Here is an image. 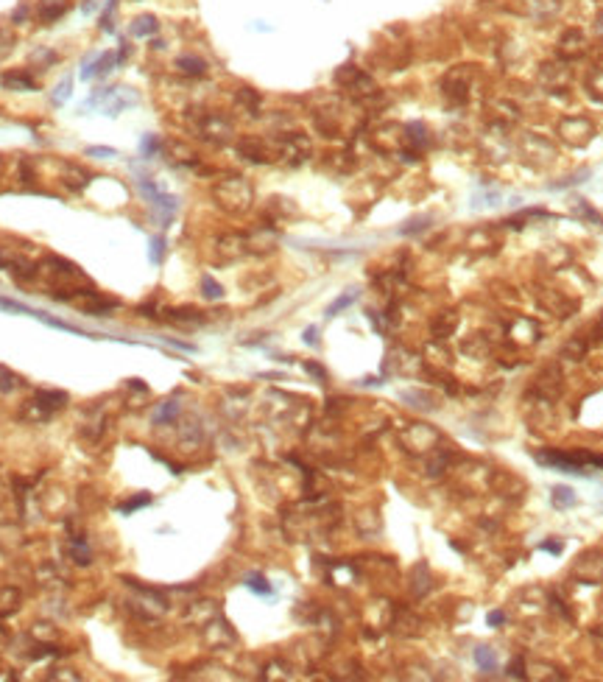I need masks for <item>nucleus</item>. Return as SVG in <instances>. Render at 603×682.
<instances>
[{
  "mask_svg": "<svg viewBox=\"0 0 603 682\" xmlns=\"http://www.w3.org/2000/svg\"><path fill=\"white\" fill-rule=\"evenodd\" d=\"M445 92L450 95V101H455V104L469 98V81L464 78V71H452L450 76L445 78Z\"/></svg>",
  "mask_w": 603,
  "mask_h": 682,
  "instance_id": "1a4fd4ad",
  "label": "nucleus"
},
{
  "mask_svg": "<svg viewBox=\"0 0 603 682\" xmlns=\"http://www.w3.org/2000/svg\"><path fill=\"white\" fill-rule=\"evenodd\" d=\"M335 81H338L341 87H347L349 92H355V95H369V92H375V81L366 76V73H361L358 68H352V65L341 68V71L335 73Z\"/></svg>",
  "mask_w": 603,
  "mask_h": 682,
  "instance_id": "7ed1b4c3",
  "label": "nucleus"
},
{
  "mask_svg": "<svg viewBox=\"0 0 603 682\" xmlns=\"http://www.w3.org/2000/svg\"><path fill=\"white\" fill-rule=\"evenodd\" d=\"M475 663H478L480 671H495V669H497L495 649H489V646H478V649H475Z\"/></svg>",
  "mask_w": 603,
  "mask_h": 682,
  "instance_id": "a211bd4d",
  "label": "nucleus"
},
{
  "mask_svg": "<svg viewBox=\"0 0 603 682\" xmlns=\"http://www.w3.org/2000/svg\"><path fill=\"white\" fill-rule=\"evenodd\" d=\"M173 414H176V403H173V400H168V403H165V406H162V408L154 414V420H156V422H165V420H170Z\"/></svg>",
  "mask_w": 603,
  "mask_h": 682,
  "instance_id": "bb28decb",
  "label": "nucleus"
},
{
  "mask_svg": "<svg viewBox=\"0 0 603 682\" xmlns=\"http://www.w3.org/2000/svg\"><path fill=\"white\" fill-rule=\"evenodd\" d=\"M65 0H42L39 6H37V17H39V23H45V25H51L54 20H59L62 14H65Z\"/></svg>",
  "mask_w": 603,
  "mask_h": 682,
  "instance_id": "9b49d317",
  "label": "nucleus"
},
{
  "mask_svg": "<svg viewBox=\"0 0 603 682\" xmlns=\"http://www.w3.org/2000/svg\"><path fill=\"white\" fill-rule=\"evenodd\" d=\"M556 51H559L561 59H578V56H584V51H587V37H584V31H578V28H567V31L559 37Z\"/></svg>",
  "mask_w": 603,
  "mask_h": 682,
  "instance_id": "20e7f679",
  "label": "nucleus"
},
{
  "mask_svg": "<svg viewBox=\"0 0 603 682\" xmlns=\"http://www.w3.org/2000/svg\"><path fill=\"white\" fill-rule=\"evenodd\" d=\"M176 68H179L182 73H190V76H204V73H207V62L199 59V56H190V54L179 56V59H176Z\"/></svg>",
  "mask_w": 603,
  "mask_h": 682,
  "instance_id": "2eb2a0df",
  "label": "nucleus"
},
{
  "mask_svg": "<svg viewBox=\"0 0 603 682\" xmlns=\"http://www.w3.org/2000/svg\"><path fill=\"white\" fill-rule=\"evenodd\" d=\"M509 677H520V680L526 677V671H523V660H514V663H511V669H509Z\"/></svg>",
  "mask_w": 603,
  "mask_h": 682,
  "instance_id": "473e14b6",
  "label": "nucleus"
},
{
  "mask_svg": "<svg viewBox=\"0 0 603 682\" xmlns=\"http://www.w3.org/2000/svg\"><path fill=\"white\" fill-rule=\"evenodd\" d=\"M486 621H489V626H503L506 623V612L503 609H495V612L486 615Z\"/></svg>",
  "mask_w": 603,
  "mask_h": 682,
  "instance_id": "c756f323",
  "label": "nucleus"
},
{
  "mask_svg": "<svg viewBox=\"0 0 603 682\" xmlns=\"http://www.w3.org/2000/svg\"><path fill=\"white\" fill-rule=\"evenodd\" d=\"M251 185L246 182V179H240V176H232V179H224V182H218V188H216V199H218V205L224 207V210H229V213H243V210H249V205H251Z\"/></svg>",
  "mask_w": 603,
  "mask_h": 682,
  "instance_id": "f257e3e1",
  "label": "nucleus"
},
{
  "mask_svg": "<svg viewBox=\"0 0 603 682\" xmlns=\"http://www.w3.org/2000/svg\"><path fill=\"white\" fill-rule=\"evenodd\" d=\"M304 372H310L313 378H318V380H324V378H327V375H324V370H321L318 364H310V361L304 364Z\"/></svg>",
  "mask_w": 603,
  "mask_h": 682,
  "instance_id": "2f4dec72",
  "label": "nucleus"
},
{
  "mask_svg": "<svg viewBox=\"0 0 603 682\" xmlns=\"http://www.w3.org/2000/svg\"><path fill=\"white\" fill-rule=\"evenodd\" d=\"M70 90H73V81H70V78H62V81H59V87L54 90V104H56V106H59V104H65V101L70 98Z\"/></svg>",
  "mask_w": 603,
  "mask_h": 682,
  "instance_id": "5701e85b",
  "label": "nucleus"
},
{
  "mask_svg": "<svg viewBox=\"0 0 603 682\" xmlns=\"http://www.w3.org/2000/svg\"><path fill=\"white\" fill-rule=\"evenodd\" d=\"M0 84L8 90H34V78L28 76V73H23V71H11V73H3L0 76Z\"/></svg>",
  "mask_w": 603,
  "mask_h": 682,
  "instance_id": "4468645a",
  "label": "nucleus"
},
{
  "mask_svg": "<svg viewBox=\"0 0 603 682\" xmlns=\"http://www.w3.org/2000/svg\"><path fill=\"white\" fill-rule=\"evenodd\" d=\"M304 344L307 347H318V330L316 327H307L304 330Z\"/></svg>",
  "mask_w": 603,
  "mask_h": 682,
  "instance_id": "7c9ffc66",
  "label": "nucleus"
},
{
  "mask_svg": "<svg viewBox=\"0 0 603 682\" xmlns=\"http://www.w3.org/2000/svg\"><path fill=\"white\" fill-rule=\"evenodd\" d=\"M237 152L243 154L246 159H251V162H268L271 159V149H268V143H263V140H257V138H249V140H243L240 146H237Z\"/></svg>",
  "mask_w": 603,
  "mask_h": 682,
  "instance_id": "9d476101",
  "label": "nucleus"
},
{
  "mask_svg": "<svg viewBox=\"0 0 603 682\" xmlns=\"http://www.w3.org/2000/svg\"><path fill=\"white\" fill-rule=\"evenodd\" d=\"M81 8H84V14H92V11H95V0H87Z\"/></svg>",
  "mask_w": 603,
  "mask_h": 682,
  "instance_id": "c9c22d12",
  "label": "nucleus"
},
{
  "mask_svg": "<svg viewBox=\"0 0 603 682\" xmlns=\"http://www.w3.org/2000/svg\"><path fill=\"white\" fill-rule=\"evenodd\" d=\"M592 635H595V640H598V643H601V646H603V626H598V629H595Z\"/></svg>",
  "mask_w": 603,
  "mask_h": 682,
  "instance_id": "e433bc0d",
  "label": "nucleus"
},
{
  "mask_svg": "<svg viewBox=\"0 0 603 682\" xmlns=\"http://www.w3.org/2000/svg\"><path fill=\"white\" fill-rule=\"evenodd\" d=\"M280 154L288 157L291 162H302V159L310 154V140L302 138V135H291V138H285V140L280 143Z\"/></svg>",
  "mask_w": 603,
  "mask_h": 682,
  "instance_id": "0eeeda50",
  "label": "nucleus"
},
{
  "mask_svg": "<svg viewBox=\"0 0 603 682\" xmlns=\"http://www.w3.org/2000/svg\"><path fill=\"white\" fill-rule=\"evenodd\" d=\"M455 327H458V313L455 310H442L436 316V322H433V336L436 339H447V336L455 333Z\"/></svg>",
  "mask_w": 603,
  "mask_h": 682,
  "instance_id": "f8f14e48",
  "label": "nucleus"
},
{
  "mask_svg": "<svg viewBox=\"0 0 603 682\" xmlns=\"http://www.w3.org/2000/svg\"><path fill=\"white\" fill-rule=\"evenodd\" d=\"M87 154H89V157H98V159H112V157H118L115 149H104V146H89Z\"/></svg>",
  "mask_w": 603,
  "mask_h": 682,
  "instance_id": "c85d7f7f",
  "label": "nucleus"
},
{
  "mask_svg": "<svg viewBox=\"0 0 603 682\" xmlns=\"http://www.w3.org/2000/svg\"><path fill=\"white\" fill-rule=\"evenodd\" d=\"M156 149H159V140H156L154 135H146V138H143V143H140V152H143V157L156 154Z\"/></svg>",
  "mask_w": 603,
  "mask_h": 682,
  "instance_id": "cd10ccee",
  "label": "nucleus"
},
{
  "mask_svg": "<svg viewBox=\"0 0 603 682\" xmlns=\"http://www.w3.org/2000/svg\"><path fill=\"white\" fill-rule=\"evenodd\" d=\"M159 31V23H156V17H151V14H143V17H137L135 23H132V37H151V34H156Z\"/></svg>",
  "mask_w": 603,
  "mask_h": 682,
  "instance_id": "f3484780",
  "label": "nucleus"
},
{
  "mask_svg": "<svg viewBox=\"0 0 603 682\" xmlns=\"http://www.w3.org/2000/svg\"><path fill=\"white\" fill-rule=\"evenodd\" d=\"M587 87H590V95L603 101V71H592L587 78Z\"/></svg>",
  "mask_w": 603,
  "mask_h": 682,
  "instance_id": "412c9836",
  "label": "nucleus"
},
{
  "mask_svg": "<svg viewBox=\"0 0 603 682\" xmlns=\"http://www.w3.org/2000/svg\"><path fill=\"white\" fill-rule=\"evenodd\" d=\"M592 135H595V129H592V123H590L587 118H564V121L559 123V138H561L567 146H573V149L587 146V143L592 140Z\"/></svg>",
  "mask_w": 603,
  "mask_h": 682,
  "instance_id": "f03ea898",
  "label": "nucleus"
},
{
  "mask_svg": "<svg viewBox=\"0 0 603 682\" xmlns=\"http://www.w3.org/2000/svg\"><path fill=\"white\" fill-rule=\"evenodd\" d=\"M246 587L249 590H254V593H260V596H268L271 593V585L260 576V573H251V576H246Z\"/></svg>",
  "mask_w": 603,
  "mask_h": 682,
  "instance_id": "aec40b11",
  "label": "nucleus"
},
{
  "mask_svg": "<svg viewBox=\"0 0 603 682\" xmlns=\"http://www.w3.org/2000/svg\"><path fill=\"white\" fill-rule=\"evenodd\" d=\"M162 255H165V238L156 235V238H151V249H149L151 263H162Z\"/></svg>",
  "mask_w": 603,
  "mask_h": 682,
  "instance_id": "b1692460",
  "label": "nucleus"
},
{
  "mask_svg": "<svg viewBox=\"0 0 603 682\" xmlns=\"http://www.w3.org/2000/svg\"><path fill=\"white\" fill-rule=\"evenodd\" d=\"M576 210H578V216H584V219H590V221H595V224H603V219L587 205V202H581V199H576Z\"/></svg>",
  "mask_w": 603,
  "mask_h": 682,
  "instance_id": "393cba45",
  "label": "nucleus"
},
{
  "mask_svg": "<svg viewBox=\"0 0 603 682\" xmlns=\"http://www.w3.org/2000/svg\"><path fill=\"white\" fill-rule=\"evenodd\" d=\"M561 3L564 0H517V8L530 20H550L561 11Z\"/></svg>",
  "mask_w": 603,
  "mask_h": 682,
  "instance_id": "39448f33",
  "label": "nucleus"
},
{
  "mask_svg": "<svg viewBox=\"0 0 603 682\" xmlns=\"http://www.w3.org/2000/svg\"><path fill=\"white\" fill-rule=\"evenodd\" d=\"M39 397H42V400H45V397H48V394H45V391H42V394H39ZM54 400H68V397H65V394H62V391H54ZM45 406H54V408H59V403H45Z\"/></svg>",
  "mask_w": 603,
  "mask_h": 682,
  "instance_id": "f704fd0d",
  "label": "nucleus"
},
{
  "mask_svg": "<svg viewBox=\"0 0 603 682\" xmlns=\"http://www.w3.org/2000/svg\"><path fill=\"white\" fill-rule=\"evenodd\" d=\"M561 355L570 358V361H581V358L587 355V341H584L581 336H573L570 341L561 344Z\"/></svg>",
  "mask_w": 603,
  "mask_h": 682,
  "instance_id": "dca6fc26",
  "label": "nucleus"
},
{
  "mask_svg": "<svg viewBox=\"0 0 603 682\" xmlns=\"http://www.w3.org/2000/svg\"><path fill=\"white\" fill-rule=\"evenodd\" d=\"M115 65H118V56H115V54H101L95 62H87V65L81 68V73H78V76H81V81H89V78L109 73Z\"/></svg>",
  "mask_w": 603,
  "mask_h": 682,
  "instance_id": "6e6552de",
  "label": "nucleus"
},
{
  "mask_svg": "<svg viewBox=\"0 0 603 682\" xmlns=\"http://www.w3.org/2000/svg\"><path fill=\"white\" fill-rule=\"evenodd\" d=\"M149 504H151V495H137V498H132L129 504H123V506H120V512H135V509L149 506Z\"/></svg>",
  "mask_w": 603,
  "mask_h": 682,
  "instance_id": "a878e982",
  "label": "nucleus"
},
{
  "mask_svg": "<svg viewBox=\"0 0 603 682\" xmlns=\"http://www.w3.org/2000/svg\"><path fill=\"white\" fill-rule=\"evenodd\" d=\"M201 294H204L207 300H221V297H224V288H221L213 277H201Z\"/></svg>",
  "mask_w": 603,
  "mask_h": 682,
  "instance_id": "6ab92c4d",
  "label": "nucleus"
},
{
  "mask_svg": "<svg viewBox=\"0 0 603 682\" xmlns=\"http://www.w3.org/2000/svg\"><path fill=\"white\" fill-rule=\"evenodd\" d=\"M201 138L210 143H226L232 138V123L221 115H207L201 121Z\"/></svg>",
  "mask_w": 603,
  "mask_h": 682,
  "instance_id": "423d86ee",
  "label": "nucleus"
},
{
  "mask_svg": "<svg viewBox=\"0 0 603 682\" xmlns=\"http://www.w3.org/2000/svg\"><path fill=\"white\" fill-rule=\"evenodd\" d=\"M355 300H358V294H355V291H349V294H344V297H338L335 303H332V305H330V307H327V316H335V313H341L344 307H349V305L355 303Z\"/></svg>",
  "mask_w": 603,
  "mask_h": 682,
  "instance_id": "4be33fe9",
  "label": "nucleus"
},
{
  "mask_svg": "<svg viewBox=\"0 0 603 682\" xmlns=\"http://www.w3.org/2000/svg\"><path fill=\"white\" fill-rule=\"evenodd\" d=\"M550 501H553L556 509H573V506L578 504L573 487H553V489H550Z\"/></svg>",
  "mask_w": 603,
  "mask_h": 682,
  "instance_id": "ddd939ff",
  "label": "nucleus"
},
{
  "mask_svg": "<svg viewBox=\"0 0 603 682\" xmlns=\"http://www.w3.org/2000/svg\"><path fill=\"white\" fill-rule=\"evenodd\" d=\"M542 551H550V554L559 556V554L564 551V545H561V542H542Z\"/></svg>",
  "mask_w": 603,
  "mask_h": 682,
  "instance_id": "72a5a7b5",
  "label": "nucleus"
}]
</instances>
